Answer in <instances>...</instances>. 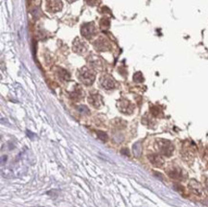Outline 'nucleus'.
I'll use <instances>...</instances> for the list:
<instances>
[{"instance_id": "1", "label": "nucleus", "mask_w": 208, "mask_h": 207, "mask_svg": "<svg viewBox=\"0 0 208 207\" xmlns=\"http://www.w3.org/2000/svg\"><path fill=\"white\" fill-rule=\"evenodd\" d=\"M156 148L161 154L166 156H171L174 153V145L171 141L165 139H158L156 142Z\"/></svg>"}, {"instance_id": "2", "label": "nucleus", "mask_w": 208, "mask_h": 207, "mask_svg": "<svg viewBox=\"0 0 208 207\" xmlns=\"http://www.w3.org/2000/svg\"><path fill=\"white\" fill-rule=\"evenodd\" d=\"M78 78L86 86H90L95 81V74L88 67H83L78 71Z\"/></svg>"}, {"instance_id": "3", "label": "nucleus", "mask_w": 208, "mask_h": 207, "mask_svg": "<svg viewBox=\"0 0 208 207\" xmlns=\"http://www.w3.org/2000/svg\"><path fill=\"white\" fill-rule=\"evenodd\" d=\"M81 33L84 37H86V39H92L96 35V27L94 23L92 22L84 23V24L82 26Z\"/></svg>"}, {"instance_id": "4", "label": "nucleus", "mask_w": 208, "mask_h": 207, "mask_svg": "<svg viewBox=\"0 0 208 207\" xmlns=\"http://www.w3.org/2000/svg\"><path fill=\"white\" fill-rule=\"evenodd\" d=\"M118 107L119 110L123 112L124 114H131L134 110L133 105L128 100H121L118 103Z\"/></svg>"}, {"instance_id": "5", "label": "nucleus", "mask_w": 208, "mask_h": 207, "mask_svg": "<svg viewBox=\"0 0 208 207\" xmlns=\"http://www.w3.org/2000/svg\"><path fill=\"white\" fill-rule=\"evenodd\" d=\"M100 83H101V86L103 88L107 89V90H110V89H113L114 87H115V81H114V79L111 77L109 75H105L103 77L101 78L100 80Z\"/></svg>"}, {"instance_id": "6", "label": "nucleus", "mask_w": 208, "mask_h": 207, "mask_svg": "<svg viewBox=\"0 0 208 207\" xmlns=\"http://www.w3.org/2000/svg\"><path fill=\"white\" fill-rule=\"evenodd\" d=\"M46 8L51 13H57L63 8V3L60 0H46Z\"/></svg>"}, {"instance_id": "7", "label": "nucleus", "mask_w": 208, "mask_h": 207, "mask_svg": "<svg viewBox=\"0 0 208 207\" xmlns=\"http://www.w3.org/2000/svg\"><path fill=\"white\" fill-rule=\"evenodd\" d=\"M88 103L91 105L92 107L99 109L101 106H103V98L100 94L98 93H91L88 97Z\"/></svg>"}, {"instance_id": "8", "label": "nucleus", "mask_w": 208, "mask_h": 207, "mask_svg": "<svg viewBox=\"0 0 208 207\" xmlns=\"http://www.w3.org/2000/svg\"><path fill=\"white\" fill-rule=\"evenodd\" d=\"M167 174L171 177V178L182 180L183 179V173L182 170L178 167H172L167 169Z\"/></svg>"}, {"instance_id": "9", "label": "nucleus", "mask_w": 208, "mask_h": 207, "mask_svg": "<svg viewBox=\"0 0 208 207\" xmlns=\"http://www.w3.org/2000/svg\"><path fill=\"white\" fill-rule=\"evenodd\" d=\"M94 46L98 51H107L110 49V43L105 37H100L96 40L94 42Z\"/></svg>"}, {"instance_id": "10", "label": "nucleus", "mask_w": 208, "mask_h": 207, "mask_svg": "<svg viewBox=\"0 0 208 207\" xmlns=\"http://www.w3.org/2000/svg\"><path fill=\"white\" fill-rule=\"evenodd\" d=\"M148 159L149 161L152 163V165H154V167L160 168L164 165V159L163 157L159 155V154H156V153H151L148 155Z\"/></svg>"}, {"instance_id": "11", "label": "nucleus", "mask_w": 208, "mask_h": 207, "mask_svg": "<svg viewBox=\"0 0 208 207\" xmlns=\"http://www.w3.org/2000/svg\"><path fill=\"white\" fill-rule=\"evenodd\" d=\"M189 188H190V190H191V192H193L195 195H197V196H198V197L203 196V189L197 180L192 179L191 181L189 182Z\"/></svg>"}, {"instance_id": "12", "label": "nucleus", "mask_w": 208, "mask_h": 207, "mask_svg": "<svg viewBox=\"0 0 208 207\" xmlns=\"http://www.w3.org/2000/svg\"><path fill=\"white\" fill-rule=\"evenodd\" d=\"M73 50L78 54L84 53L86 51V43L80 39H76L74 43H73Z\"/></svg>"}, {"instance_id": "13", "label": "nucleus", "mask_w": 208, "mask_h": 207, "mask_svg": "<svg viewBox=\"0 0 208 207\" xmlns=\"http://www.w3.org/2000/svg\"><path fill=\"white\" fill-rule=\"evenodd\" d=\"M83 90H82L80 87H77V89H75L74 91L71 92V97L75 100H80L81 98H83Z\"/></svg>"}, {"instance_id": "14", "label": "nucleus", "mask_w": 208, "mask_h": 207, "mask_svg": "<svg viewBox=\"0 0 208 207\" xmlns=\"http://www.w3.org/2000/svg\"><path fill=\"white\" fill-rule=\"evenodd\" d=\"M141 151H142V147H141V143L137 142L133 145V153L136 157H139L140 154H141Z\"/></svg>"}, {"instance_id": "15", "label": "nucleus", "mask_w": 208, "mask_h": 207, "mask_svg": "<svg viewBox=\"0 0 208 207\" xmlns=\"http://www.w3.org/2000/svg\"><path fill=\"white\" fill-rule=\"evenodd\" d=\"M58 76H60V79H63V80H65V81H68L69 79H70V75L68 74V72L65 71L64 69H58Z\"/></svg>"}, {"instance_id": "16", "label": "nucleus", "mask_w": 208, "mask_h": 207, "mask_svg": "<svg viewBox=\"0 0 208 207\" xmlns=\"http://www.w3.org/2000/svg\"><path fill=\"white\" fill-rule=\"evenodd\" d=\"M96 133H97V136H98V138L102 140L103 142H107V133H105L104 132H101V130H98V132H96Z\"/></svg>"}, {"instance_id": "17", "label": "nucleus", "mask_w": 208, "mask_h": 207, "mask_svg": "<svg viewBox=\"0 0 208 207\" xmlns=\"http://www.w3.org/2000/svg\"><path fill=\"white\" fill-rule=\"evenodd\" d=\"M134 81H137V83H142L143 81H144V79H143V76L140 72H137L135 75H134Z\"/></svg>"}, {"instance_id": "18", "label": "nucleus", "mask_w": 208, "mask_h": 207, "mask_svg": "<svg viewBox=\"0 0 208 207\" xmlns=\"http://www.w3.org/2000/svg\"><path fill=\"white\" fill-rule=\"evenodd\" d=\"M78 109H79V111L82 112V113H89V110H88V109H87L86 107H84V106H81V107H78Z\"/></svg>"}, {"instance_id": "19", "label": "nucleus", "mask_w": 208, "mask_h": 207, "mask_svg": "<svg viewBox=\"0 0 208 207\" xmlns=\"http://www.w3.org/2000/svg\"><path fill=\"white\" fill-rule=\"evenodd\" d=\"M175 190H177L180 194H183V193H184V188L182 187V186H180V185H178V184H175Z\"/></svg>"}, {"instance_id": "20", "label": "nucleus", "mask_w": 208, "mask_h": 207, "mask_svg": "<svg viewBox=\"0 0 208 207\" xmlns=\"http://www.w3.org/2000/svg\"><path fill=\"white\" fill-rule=\"evenodd\" d=\"M152 113H153V114L154 115V116H157L158 115V113H159V109H157V107H152Z\"/></svg>"}, {"instance_id": "21", "label": "nucleus", "mask_w": 208, "mask_h": 207, "mask_svg": "<svg viewBox=\"0 0 208 207\" xmlns=\"http://www.w3.org/2000/svg\"><path fill=\"white\" fill-rule=\"evenodd\" d=\"M121 153H122V154H124V155H126V156H128V149H122V150H121Z\"/></svg>"}, {"instance_id": "22", "label": "nucleus", "mask_w": 208, "mask_h": 207, "mask_svg": "<svg viewBox=\"0 0 208 207\" xmlns=\"http://www.w3.org/2000/svg\"><path fill=\"white\" fill-rule=\"evenodd\" d=\"M86 1L88 5H95L96 2H97V0H86Z\"/></svg>"}, {"instance_id": "23", "label": "nucleus", "mask_w": 208, "mask_h": 207, "mask_svg": "<svg viewBox=\"0 0 208 207\" xmlns=\"http://www.w3.org/2000/svg\"><path fill=\"white\" fill-rule=\"evenodd\" d=\"M203 204H205L206 206H208V199L204 200V202H203Z\"/></svg>"}, {"instance_id": "24", "label": "nucleus", "mask_w": 208, "mask_h": 207, "mask_svg": "<svg viewBox=\"0 0 208 207\" xmlns=\"http://www.w3.org/2000/svg\"><path fill=\"white\" fill-rule=\"evenodd\" d=\"M67 1H68V2H70V3H71V2H74V1H76V0H67Z\"/></svg>"}]
</instances>
